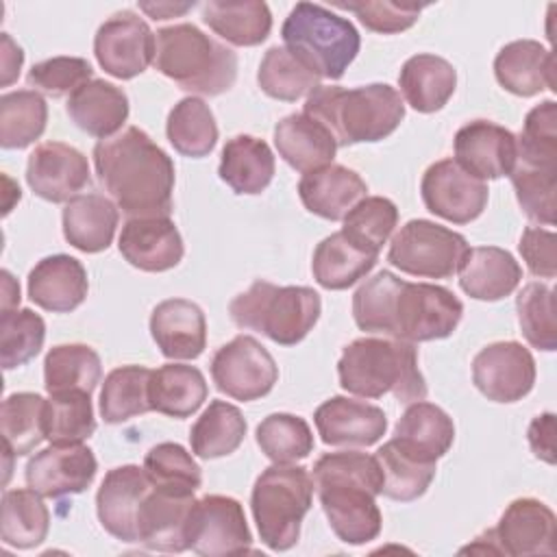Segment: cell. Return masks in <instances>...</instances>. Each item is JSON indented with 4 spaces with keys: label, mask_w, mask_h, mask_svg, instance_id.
<instances>
[{
    "label": "cell",
    "mask_w": 557,
    "mask_h": 557,
    "mask_svg": "<svg viewBox=\"0 0 557 557\" xmlns=\"http://www.w3.org/2000/svg\"><path fill=\"white\" fill-rule=\"evenodd\" d=\"M463 302L446 287L409 283L389 270L376 272L352 296V318L359 331L403 342H433L455 333Z\"/></svg>",
    "instance_id": "cell-1"
},
{
    "label": "cell",
    "mask_w": 557,
    "mask_h": 557,
    "mask_svg": "<svg viewBox=\"0 0 557 557\" xmlns=\"http://www.w3.org/2000/svg\"><path fill=\"white\" fill-rule=\"evenodd\" d=\"M94 168L111 200L131 218H170L174 163L139 126L100 139Z\"/></svg>",
    "instance_id": "cell-2"
},
{
    "label": "cell",
    "mask_w": 557,
    "mask_h": 557,
    "mask_svg": "<svg viewBox=\"0 0 557 557\" xmlns=\"http://www.w3.org/2000/svg\"><path fill=\"white\" fill-rule=\"evenodd\" d=\"M313 487L333 533L350 546L379 537L381 511L376 496L383 490V470L376 455L359 450L326 453L313 463Z\"/></svg>",
    "instance_id": "cell-3"
},
{
    "label": "cell",
    "mask_w": 557,
    "mask_h": 557,
    "mask_svg": "<svg viewBox=\"0 0 557 557\" xmlns=\"http://www.w3.org/2000/svg\"><path fill=\"white\" fill-rule=\"evenodd\" d=\"M302 113L324 124L339 148L389 137L405 117V104L400 94L387 83L352 89L320 85L307 96Z\"/></svg>",
    "instance_id": "cell-4"
},
{
    "label": "cell",
    "mask_w": 557,
    "mask_h": 557,
    "mask_svg": "<svg viewBox=\"0 0 557 557\" xmlns=\"http://www.w3.org/2000/svg\"><path fill=\"white\" fill-rule=\"evenodd\" d=\"M342 389L361 398L392 394L398 403L424 400L426 381L418 368L416 344L392 337H359L337 361Z\"/></svg>",
    "instance_id": "cell-5"
},
{
    "label": "cell",
    "mask_w": 557,
    "mask_h": 557,
    "mask_svg": "<svg viewBox=\"0 0 557 557\" xmlns=\"http://www.w3.org/2000/svg\"><path fill=\"white\" fill-rule=\"evenodd\" d=\"M152 63L181 89L200 96H220L237 81V54L196 24L159 28Z\"/></svg>",
    "instance_id": "cell-6"
},
{
    "label": "cell",
    "mask_w": 557,
    "mask_h": 557,
    "mask_svg": "<svg viewBox=\"0 0 557 557\" xmlns=\"http://www.w3.org/2000/svg\"><path fill=\"white\" fill-rule=\"evenodd\" d=\"M228 313L239 329L257 331L281 346H296L315 326L322 300L313 287L259 278L231 300Z\"/></svg>",
    "instance_id": "cell-7"
},
{
    "label": "cell",
    "mask_w": 557,
    "mask_h": 557,
    "mask_svg": "<svg viewBox=\"0 0 557 557\" xmlns=\"http://www.w3.org/2000/svg\"><path fill=\"white\" fill-rule=\"evenodd\" d=\"M281 37L307 67L331 81L344 76L361 48V37L350 20L313 2H298L289 11Z\"/></svg>",
    "instance_id": "cell-8"
},
{
    "label": "cell",
    "mask_w": 557,
    "mask_h": 557,
    "mask_svg": "<svg viewBox=\"0 0 557 557\" xmlns=\"http://www.w3.org/2000/svg\"><path fill=\"white\" fill-rule=\"evenodd\" d=\"M313 503V476L302 466L274 463L252 485L250 509L261 542L270 550H289Z\"/></svg>",
    "instance_id": "cell-9"
},
{
    "label": "cell",
    "mask_w": 557,
    "mask_h": 557,
    "mask_svg": "<svg viewBox=\"0 0 557 557\" xmlns=\"http://www.w3.org/2000/svg\"><path fill=\"white\" fill-rule=\"evenodd\" d=\"M461 233L431 220H409L392 237L387 261L405 274L420 278H450L468 250Z\"/></svg>",
    "instance_id": "cell-10"
},
{
    "label": "cell",
    "mask_w": 557,
    "mask_h": 557,
    "mask_svg": "<svg viewBox=\"0 0 557 557\" xmlns=\"http://www.w3.org/2000/svg\"><path fill=\"white\" fill-rule=\"evenodd\" d=\"M211 379L228 398L250 403L272 392L278 381V366L261 342L237 335L213 352Z\"/></svg>",
    "instance_id": "cell-11"
},
{
    "label": "cell",
    "mask_w": 557,
    "mask_h": 557,
    "mask_svg": "<svg viewBox=\"0 0 557 557\" xmlns=\"http://www.w3.org/2000/svg\"><path fill=\"white\" fill-rule=\"evenodd\" d=\"M187 542L196 555L224 557L252 550V535L239 500L222 494L196 498L187 527Z\"/></svg>",
    "instance_id": "cell-12"
},
{
    "label": "cell",
    "mask_w": 557,
    "mask_h": 557,
    "mask_svg": "<svg viewBox=\"0 0 557 557\" xmlns=\"http://www.w3.org/2000/svg\"><path fill=\"white\" fill-rule=\"evenodd\" d=\"M157 35L135 11H117L100 24L94 37L98 65L113 78L128 81L154 61Z\"/></svg>",
    "instance_id": "cell-13"
},
{
    "label": "cell",
    "mask_w": 557,
    "mask_h": 557,
    "mask_svg": "<svg viewBox=\"0 0 557 557\" xmlns=\"http://www.w3.org/2000/svg\"><path fill=\"white\" fill-rule=\"evenodd\" d=\"M420 196L433 215L453 224H470L483 213L490 189L485 181L468 174L455 159H442L422 174Z\"/></svg>",
    "instance_id": "cell-14"
},
{
    "label": "cell",
    "mask_w": 557,
    "mask_h": 557,
    "mask_svg": "<svg viewBox=\"0 0 557 557\" xmlns=\"http://www.w3.org/2000/svg\"><path fill=\"white\" fill-rule=\"evenodd\" d=\"M472 383L487 400H522L535 383V359L520 342L487 344L472 359Z\"/></svg>",
    "instance_id": "cell-15"
},
{
    "label": "cell",
    "mask_w": 557,
    "mask_h": 557,
    "mask_svg": "<svg viewBox=\"0 0 557 557\" xmlns=\"http://www.w3.org/2000/svg\"><path fill=\"white\" fill-rule=\"evenodd\" d=\"M98 470L96 455L85 444H50L35 453L24 470L26 485L44 498L85 492Z\"/></svg>",
    "instance_id": "cell-16"
},
{
    "label": "cell",
    "mask_w": 557,
    "mask_h": 557,
    "mask_svg": "<svg viewBox=\"0 0 557 557\" xmlns=\"http://www.w3.org/2000/svg\"><path fill=\"white\" fill-rule=\"evenodd\" d=\"M26 183L48 202H70L91 183L87 157L70 144L44 141L28 154Z\"/></svg>",
    "instance_id": "cell-17"
},
{
    "label": "cell",
    "mask_w": 557,
    "mask_h": 557,
    "mask_svg": "<svg viewBox=\"0 0 557 557\" xmlns=\"http://www.w3.org/2000/svg\"><path fill=\"white\" fill-rule=\"evenodd\" d=\"M455 161L481 181L509 176L518 163L516 135L490 120L463 124L453 139Z\"/></svg>",
    "instance_id": "cell-18"
},
{
    "label": "cell",
    "mask_w": 557,
    "mask_h": 557,
    "mask_svg": "<svg viewBox=\"0 0 557 557\" xmlns=\"http://www.w3.org/2000/svg\"><path fill=\"white\" fill-rule=\"evenodd\" d=\"M194 503V492H178L152 485L144 496L137 513L139 544L161 553L187 550V527Z\"/></svg>",
    "instance_id": "cell-19"
},
{
    "label": "cell",
    "mask_w": 557,
    "mask_h": 557,
    "mask_svg": "<svg viewBox=\"0 0 557 557\" xmlns=\"http://www.w3.org/2000/svg\"><path fill=\"white\" fill-rule=\"evenodd\" d=\"M150 487L148 474L135 463L109 470L96 494V513L102 529L120 542H139L137 513Z\"/></svg>",
    "instance_id": "cell-20"
},
{
    "label": "cell",
    "mask_w": 557,
    "mask_h": 557,
    "mask_svg": "<svg viewBox=\"0 0 557 557\" xmlns=\"http://www.w3.org/2000/svg\"><path fill=\"white\" fill-rule=\"evenodd\" d=\"M500 555H553L557 550V520L548 505L537 498H516L492 529Z\"/></svg>",
    "instance_id": "cell-21"
},
{
    "label": "cell",
    "mask_w": 557,
    "mask_h": 557,
    "mask_svg": "<svg viewBox=\"0 0 557 557\" xmlns=\"http://www.w3.org/2000/svg\"><path fill=\"white\" fill-rule=\"evenodd\" d=\"M313 422L326 446H372L387 431V416L381 407L348 396L324 400Z\"/></svg>",
    "instance_id": "cell-22"
},
{
    "label": "cell",
    "mask_w": 557,
    "mask_h": 557,
    "mask_svg": "<svg viewBox=\"0 0 557 557\" xmlns=\"http://www.w3.org/2000/svg\"><path fill=\"white\" fill-rule=\"evenodd\" d=\"M120 255L137 270L165 272L185 255L183 237L170 218H131L117 239Z\"/></svg>",
    "instance_id": "cell-23"
},
{
    "label": "cell",
    "mask_w": 557,
    "mask_h": 557,
    "mask_svg": "<svg viewBox=\"0 0 557 557\" xmlns=\"http://www.w3.org/2000/svg\"><path fill=\"white\" fill-rule=\"evenodd\" d=\"M150 335L163 357L196 359L207 346V320L196 302L168 298L150 313Z\"/></svg>",
    "instance_id": "cell-24"
},
{
    "label": "cell",
    "mask_w": 557,
    "mask_h": 557,
    "mask_svg": "<svg viewBox=\"0 0 557 557\" xmlns=\"http://www.w3.org/2000/svg\"><path fill=\"white\" fill-rule=\"evenodd\" d=\"M494 76L503 89L520 98L555 91V54L535 39H516L498 50Z\"/></svg>",
    "instance_id": "cell-25"
},
{
    "label": "cell",
    "mask_w": 557,
    "mask_h": 557,
    "mask_svg": "<svg viewBox=\"0 0 557 557\" xmlns=\"http://www.w3.org/2000/svg\"><path fill=\"white\" fill-rule=\"evenodd\" d=\"M87 289V270L70 255L44 257L28 272V298L52 313H70L81 307Z\"/></svg>",
    "instance_id": "cell-26"
},
{
    "label": "cell",
    "mask_w": 557,
    "mask_h": 557,
    "mask_svg": "<svg viewBox=\"0 0 557 557\" xmlns=\"http://www.w3.org/2000/svg\"><path fill=\"white\" fill-rule=\"evenodd\" d=\"M366 181L350 168L329 163L320 170L302 174L298 181V196L305 209L318 218L337 222L366 198Z\"/></svg>",
    "instance_id": "cell-27"
},
{
    "label": "cell",
    "mask_w": 557,
    "mask_h": 557,
    "mask_svg": "<svg viewBox=\"0 0 557 557\" xmlns=\"http://www.w3.org/2000/svg\"><path fill=\"white\" fill-rule=\"evenodd\" d=\"M459 287L474 300L494 302L516 292L522 268L511 252L498 246L468 248L459 265Z\"/></svg>",
    "instance_id": "cell-28"
},
{
    "label": "cell",
    "mask_w": 557,
    "mask_h": 557,
    "mask_svg": "<svg viewBox=\"0 0 557 557\" xmlns=\"http://www.w3.org/2000/svg\"><path fill=\"white\" fill-rule=\"evenodd\" d=\"M274 146L278 157L296 172H313L333 163L337 141L324 124L307 113H289L274 126Z\"/></svg>",
    "instance_id": "cell-29"
},
{
    "label": "cell",
    "mask_w": 557,
    "mask_h": 557,
    "mask_svg": "<svg viewBox=\"0 0 557 557\" xmlns=\"http://www.w3.org/2000/svg\"><path fill=\"white\" fill-rule=\"evenodd\" d=\"M70 120L91 137L109 139L128 120V96L122 87L91 78L67 98Z\"/></svg>",
    "instance_id": "cell-30"
},
{
    "label": "cell",
    "mask_w": 557,
    "mask_h": 557,
    "mask_svg": "<svg viewBox=\"0 0 557 557\" xmlns=\"http://www.w3.org/2000/svg\"><path fill=\"white\" fill-rule=\"evenodd\" d=\"M120 220L117 205L102 194H81L65 202L63 237L81 252H102L111 246Z\"/></svg>",
    "instance_id": "cell-31"
},
{
    "label": "cell",
    "mask_w": 557,
    "mask_h": 557,
    "mask_svg": "<svg viewBox=\"0 0 557 557\" xmlns=\"http://www.w3.org/2000/svg\"><path fill=\"white\" fill-rule=\"evenodd\" d=\"M274 170V152L263 139L252 135H235L226 139L218 174L235 194H261L272 183Z\"/></svg>",
    "instance_id": "cell-32"
},
{
    "label": "cell",
    "mask_w": 557,
    "mask_h": 557,
    "mask_svg": "<svg viewBox=\"0 0 557 557\" xmlns=\"http://www.w3.org/2000/svg\"><path fill=\"white\" fill-rule=\"evenodd\" d=\"M398 85L411 109L418 113H435L455 94L457 72L446 59L420 52L403 63Z\"/></svg>",
    "instance_id": "cell-33"
},
{
    "label": "cell",
    "mask_w": 557,
    "mask_h": 557,
    "mask_svg": "<svg viewBox=\"0 0 557 557\" xmlns=\"http://www.w3.org/2000/svg\"><path fill=\"white\" fill-rule=\"evenodd\" d=\"M392 440L422 459L437 461L455 442V424L442 407L426 400H416L396 422Z\"/></svg>",
    "instance_id": "cell-34"
},
{
    "label": "cell",
    "mask_w": 557,
    "mask_h": 557,
    "mask_svg": "<svg viewBox=\"0 0 557 557\" xmlns=\"http://www.w3.org/2000/svg\"><path fill=\"white\" fill-rule=\"evenodd\" d=\"M376 252L361 248L342 231H337L315 246L311 272L320 287L339 292L361 281L376 265Z\"/></svg>",
    "instance_id": "cell-35"
},
{
    "label": "cell",
    "mask_w": 557,
    "mask_h": 557,
    "mask_svg": "<svg viewBox=\"0 0 557 557\" xmlns=\"http://www.w3.org/2000/svg\"><path fill=\"white\" fill-rule=\"evenodd\" d=\"M202 22L233 46H259L272 30L270 7L261 0H209L202 4Z\"/></svg>",
    "instance_id": "cell-36"
},
{
    "label": "cell",
    "mask_w": 557,
    "mask_h": 557,
    "mask_svg": "<svg viewBox=\"0 0 557 557\" xmlns=\"http://www.w3.org/2000/svg\"><path fill=\"white\" fill-rule=\"evenodd\" d=\"M209 387L196 366L165 363L152 370L150 407L170 418H189L207 400Z\"/></svg>",
    "instance_id": "cell-37"
},
{
    "label": "cell",
    "mask_w": 557,
    "mask_h": 557,
    "mask_svg": "<svg viewBox=\"0 0 557 557\" xmlns=\"http://www.w3.org/2000/svg\"><path fill=\"white\" fill-rule=\"evenodd\" d=\"M41 498L44 496L30 487L4 490L0 535L7 546L26 550L48 537L50 511Z\"/></svg>",
    "instance_id": "cell-38"
},
{
    "label": "cell",
    "mask_w": 557,
    "mask_h": 557,
    "mask_svg": "<svg viewBox=\"0 0 557 557\" xmlns=\"http://www.w3.org/2000/svg\"><path fill=\"white\" fill-rule=\"evenodd\" d=\"M376 459L383 470L381 494L398 503H411L420 498L429 490L437 470V461L418 457L416 453L403 448L396 440H387L376 450Z\"/></svg>",
    "instance_id": "cell-39"
},
{
    "label": "cell",
    "mask_w": 557,
    "mask_h": 557,
    "mask_svg": "<svg viewBox=\"0 0 557 557\" xmlns=\"http://www.w3.org/2000/svg\"><path fill=\"white\" fill-rule=\"evenodd\" d=\"M246 437V420L239 407L211 400L189 431L191 453L200 459H218L235 453Z\"/></svg>",
    "instance_id": "cell-40"
},
{
    "label": "cell",
    "mask_w": 557,
    "mask_h": 557,
    "mask_svg": "<svg viewBox=\"0 0 557 557\" xmlns=\"http://www.w3.org/2000/svg\"><path fill=\"white\" fill-rule=\"evenodd\" d=\"M150 376L146 366H120L104 376L100 389V416L107 424H122L135 416L152 411Z\"/></svg>",
    "instance_id": "cell-41"
},
{
    "label": "cell",
    "mask_w": 557,
    "mask_h": 557,
    "mask_svg": "<svg viewBox=\"0 0 557 557\" xmlns=\"http://www.w3.org/2000/svg\"><path fill=\"white\" fill-rule=\"evenodd\" d=\"M168 141L183 157H207L218 144V124L213 111L202 98L187 96L178 100L165 124Z\"/></svg>",
    "instance_id": "cell-42"
},
{
    "label": "cell",
    "mask_w": 557,
    "mask_h": 557,
    "mask_svg": "<svg viewBox=\"0 0 557 557\" xmlns=\"http://www.w3.org/2000/svg\"><path fill=\"white\" fill-rule=\"evenodd\" d=\"M100 376V357L87 344L52 346L44 359V387L48 394L65 389H85L91 394Z\"/></svg>",
    "instance_id": "cell-43"
},
{
    "label": "cell",
    "mask_w": 557,
    "mask_h": 557,
    "mask_svg": "<svg viewBox=\"0 0 557 557\" xmlns=\"http://www.w3.org/2000/svg\"><path fill=\"white\" fill-rule=\"evenodd\" d=\"M48 122L46 98L35 89H17L0 96V146L20 150L37 141Z\"/></svg>",
    "instance_id": "cell-44"
},
{
    "label": "cell",
    "mask_w": 557,
    "mask_h": 557,
    "mask_svg": "<svg viewBox=\"0 0 557 557\" xmlns=\"http://www.w3.org/2000/svg\"><path fill=\"white\" fill-rule=\"evenodd\" d=\"M320 81L322 78L285 46L268 48L257 72L261 91L283 102H296L302 96H309L320 87Z\"/></svg>",
    "instance_id": "cell-45"
},
{
    "label": "cell",
    "mask_w": 557,
    "mask_h": 557,
    "mask_svg": "<svg viewBox=\"0 0 557 557\" xmlns=\"http://www.w3.org/2000/svg\"><path fill=\"white\" fill-rule=\"evenodd\" d=\"M96 431L91 394L85 389L54 392L44 409V435L50 444H83Z\"/></svg>",
    "instance_id": "cell-46"
},
{
    "label": "cell",
    "mask_w": 557,
    "mask_h": 557,
    "mask_svg": "<svg viewBox=\"0 0 557 557\" xmlns=\"http://www.w3.org/2000/svg\"><path fill=\"white\" fill-rule=\"evenodd\" d=\"M44 409L46 398L33 392H15L2 400V440L4 448L15 457H24L35 450L44 435Z\"/></svg>",
    "instance_id": "cell-47"
},
{
    "label": "cell",
    "mask_w": 557,
    "mask_h": 557,
    "mask_svg": "<svg viewBox=\"0 0 557 557\" xmlns=\"http://www.w3.org/2000/svg\"><path fill=\"white\" fill-rule=\"evenodd\" d=\"M257 446L274 463H294L313 450V433L305 418L294 413H270L255 431Z\"/></svg>",
    "instance_id": "cell-48"
},
{
    "label": "cell",
    "mask_w": 557,
    "mask_h": 557,
    "mask_svg": "<svg viewBox=\"0 0 557 557\" xmlns=\"http://www.w3.org/2000/svg\"><path fill=\"white\" fill-rule=\"evenodd\" d=\"M518 322L524 339L544 352L557 348V320H555V289L546 283L531 281L516 296Z\"/></svg>",
    "instance_id": "cell-49"
},
{
    "label": "cell",
    "mask_w": 557,
    "mask_h": 557,
    "mask_svg": "<svg viewBox=\"0 0 557 557\" xmlns=\"http://www.w3.org/2000/svg\"><path fill=\"white\" fill-rule=\"evenodd\" d=\"M46 322L33 309H4L0 313V363L4 370L28 363L41 350Z\"/></svg>",
    "instance_id": "cell-50"
},
{
    "label": "cell",
    "mask_w": 557,
    "mask_h": 557,
    "mask_svg": "<svg viewBox=\"0 0 557 557\" xmlns=\"http://www.w3.org/2000/svg\"><path fill=\"white\" fill-rule=\"evenodd\" d=\"M398 224V209L389 198L366 196L344 218L342 233L361 248L376 252Z\"/></svg>",
    "instance_id": "cell-51"
},
{
    "label": "cell",
    "mask_w": 557,
    "mask_h": 557,
    "mask_svg": "<svg viewBox=\"0 0 557 557\" xmlns=\"http://www.w3.org/2000/svg\"><path fill=\"white\" fill-rule=\"evenodd\" d=\"M518 141V161L522 165L557 170V102L535 104L522 124Z\"/></svg>",
    "instance_id": "cell-52"
},
{
    "label": "cell",
    "mask_w": 557,
    "mask_h": 557,
    "mask_svg": "<svg viewBox=\"0 0 557 557\" xmlns=\"http://www.w3.org/2000/svg\"><path fill=\"white\" fill-rule=\"evenodd\" d=\"M144 472L157 487L196 492L202 485V472L196 459L176 442H161L144 457Z\"/></svg>",
    "instance_id": "cell-53"
},
{
    "label": "cell",
    "mask_w": 557,
    "mask_h": 557,
    "mask_svg": "<svg viewBox=\"0 0 557 557\" xmlns=\"http://www.w3.org/2000/svg\"><path fill=\"white\" fill-rule=\"evenodd\" d=\"M509 178L524 215L533 222L553 226L557 211V170L516 163Z\"/></svg>",
    "instance_id": "cell-54"
},
{
    "label": "cell",
    "mask_w": 557,
    "mask_h": 557,
    "mask_svg": "<svg viewBox=\"0 0 557 557\" xmlns=\"http://www.w3.org/2000/svg\"><path fill=\"white\" fill-rule=\"evenodd\" d=\"M94 67L83 57H52L35 63L28 74V87L35 91H44L52 98H61L65 94H74L81 85L91 81Z\"/></svg>",
    "instance_id": "cell-55"
},
{
    "label": "cell",
    "mask_w": 557,
    "mask_h": 557,
    "mask_svg": "<svg viewBox=\"0 0 557 557\" xmlns=\"http://www.w3.org/2000/svg\"><path fill=\"white\" fill-rule=\"evenodd\" d=\"M339 9H346L359 17V22L372 30V33H383V35H394L411 28L424 4H413V2H344L337 4Z\"/></svg>",
    "instance_id": "cell-56"
},
{
    "label": "cell",
    "mask_w": 557,
    "mask_h": 557,
    "mask_svg": "<svg viewBox=\"0 0 557 557\" xmlns=\"http://www.w3.org/2000/svg\"><path fill=\"white\" fill-rule=\"evenodd\" d=\"M518 250L533 276L555 278L557 274V237L548 228L527 226L522 231Z\"/></svg>",
    "instance_id": "cell-57"
},
{
    "label": "cell",
    "mask_w": 557,
    "mask_h": 557,
    "mask_svg": "<svg viewBox=\"0 0 557 557\" xmlns=\"http://www.w3.org/2000/svg\"><path fill=\"white\" fill-rule=\"evenodd\" d=\"M533 455L546 463H555V416L550 411L540 413L531 420L527 431Z\"/></svg>",
    "instance_id": "cell-58"
},
{
    "label": "cell",
    "mask_w": 557,
    "mask_h": 557,
    "mask_svg": "<svg viewBox=\"0 0 557 557\" xmlns=\"http://www.w3.org/2000/svg\"><path fill=\"white\" fill-rule=\"evenodd\" d=\"M2 87H9L22 70L24 52L22 48L11 39L9 33H2Z\"/></svg>",
    "instance_id": "cell-59"
},
{
    "label": "cell",
    "mask_w": 557,
    "mask_h": 557,
    "mask_svg": "<svg viewBox=\"0 0 557 557\" xmlns=\"http://www.w3.org/2000/svg\"><path fill=\"white\" fill-rule=\"evenodd\" d=\"M196 2H141L139 9L148 13L152 20H170L191 11Z\"/></svg>",
    "instance_id": "cell-60"
},
{
    "label": "cell",
    "mask_w": 557,
    "mask_h": 557,
    "mask_svg": "<svg viewBox=\"0 0 557 557\" xmlns=\"http://www.w3.org/2000/svg\"><path fill=\"white\" fill-rule=\"evenodd\" d=\"M20 305V285L13 281L9 270H2V311Z\"/></svg>",
    "instance_id": "cell-61"
}]
</instances>
